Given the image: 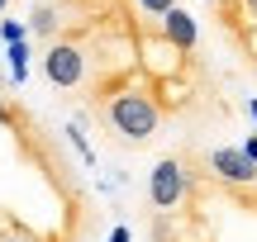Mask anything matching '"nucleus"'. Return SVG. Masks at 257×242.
Segmentation results:
<instances>
[{
	"label": "nucleus",
	"instance_id": "obj_10",
	"mask_svg": "<svg viewBox=\"0 0 257 242\" xmlns=\"http://www.w3.org/2000/svg\"><path fill=\"white\" fill-rule=\"evenodd\" d=\"M243 157H248V162H252V166H257V133H252V138H248V142H243Z\"/></svg>",
	"mask_w": 257,
	"mask_h": 242
},
{
	"label": "nucleus",
	"instance_id": "obj_7",
	"mask_svg": "<svg viewBox=\"0 0 257 242\" xmlns=\"http://www.w3.org/2000/svg\"><path fill=\"white\" fill-rule=\"evenodd\" d=\"M0 43H5V48L29 43V24H19V19H0Z\"/></svg>",
	"mask_w": 257,
	"mask_h": 242
},
{
	"label": "nucleus",
	"instance_id": "obj_3",
	"mask_svg": "<svg viewBox=\"0 0 257 242\" xmlns=\"http://www.w3.org/2000/svg\"><path fill=\"white\" fill-rule=\"evenodd\" d=\"M43 76L57 86V90H72V86H81L86 76V52L76 43H53L43 52Z\"/></svg>",
	"mask_w": 257,
	"mask_h": 242
},
{
	"label": "nucleus",
	"instance_id": "obj_1",
	"mask_svg": "<svg viewBox=\"0 0 257 242\" xmlns=\"http://www.w3.org/2000/svg\"><path fill=\"white\" fill-rule=\"evenodd\" d=\"M105 114H110L114 133H124L128 142H148V138H157V128H162V110H157V100L148 90H119Z\"/></svg>",
	"mask_w": 257,
	"mask_h": 242
},
{
	"label": "nucleus",
	"instance_id": "obj_12",
	"mask_svg": "<svg viewBox=\"0 0 257 242\" xmlns=\"http://www.w3.org/2000/svg\"><path fill=\"white\" fill-rule=\"evenodd\" d=\"M128 238H134V233H128V228L119 224V228H114V233H110V238H105V242H128Z\"/></svg>",
	"mask_w": 257,
	"mask_h": 242
},
{
	"label": "nucleus",
	"instance_id": "obj_15",
	"mask_svg": "<svg viewBox=\"0 0 257 242\" xmlns=\"http://www.w3.org/2000/svg\"><path fill=\"white\" fill-rule=\"evenodd\" d=\"M205 5H210V10H224V5H229V0H205Z\"/></svg>",
	"mask_w": 257,
	"mask_h": 242
},
{
	"label": "nucleus",
	"instance_id": "obj_16",
	"mask_svg": "<svg viewBox=\"0 0 257 242\" xmlns=\"http://www.w3.org/2000/svg\"><path fill=\"white\" fill-rule=\"evenodd\" d=\"M5 10H10V0H0V14H5Z\"/></svg>",
	"mask_w": 257,
	"mask_h": 242
},
{
	"label": "nucleus",
	"instance_id": "obj_13",
	"mask_svg": "<svg viewBox=\"0 0 257 242\" xmlns=\"http://www.w3.org/2000/svg\"><path fill=\"white\" fill-rule=\"evenodd\" d=\"M0 242H34L29 233H0Z\"/></svg>",
	"mask_w": 257,
	"mask_h": 242
},
{
	"label": "nucleus",
	"instance_id": "obj_4",
	"mask_svg": "<svg viewBox=\"0 0 257 242\" xmlns=\"http://www.w3.org/2000/svg\"><path fill=\"white\" fill-rule=\"evenodd\" d=\"M210 176L224 180V186H238V190L257 186V166L243 157V148H214L210 152Z\"/></svg>",
	"mask_w": 257,
	"mask_h": 242
},
{
	"label": "nucleus",
	"instance_id": "obj_2",
	"mask_svg": "<svg viewBox=\"0 0 257 242\" xmlns=\"http://www.w3.org/2000/svg\"><path fill=\"white\" fill-rule=\"evenodd\" d=\"M186 195H191V171H186L181 157H162L153 166V176H148V204L157 209V214H172V209L186 204Z\"/></svg>",
	"mask_w": 257,
	"mask_h": 242
},
{
	"label": "nucleus",
	"instance_id": "obj_17",
	"mask_svg": "<svg viewBox=\"0 0 257 242\" xmlns=\"http://www.w3.org/2000/svg\"><path fill=\"white\" fill-rule=\"evenodd\" d=\"M0 57H5V48H0Z\"/></svg>",
	"mask_w": 257,
	"mask_h": 242
},
{
	"label": "nucleus",
	"instance_id": "obj_11",
	"mask_svg": "<svg viewBox=\"0 0 257 242\" xmlns=\"http://www.w3.org/2000/svg\"><path fill=\"white\" fill-rule=\"evenodd\" d=\"M10 124H15V110H10V104L0 100V128H10Z\"/></svg>",
	"mask_w": 257,
	"mask_h": 242
},
{
	"label": "nucleus",
	"instance_id": "obj_6",
	"mask_svg": "<svg viewBox=\"0 0 257 242\" xmlns=\"http://www.w3.org/2000/svg\"><path fill=\"white\" fill-rule=\"evenodd\" d=\"M29 34L53 38V34H57V10H53V5H38L34 14H29Z\"/></svg>",
	"mask_w": 257,
	"mask_h": 242
},
{
	"label": "nucleus",
	"instance_id": "obj_5",
	"mask_svg": "<svg viewBox=\"0 0 257 242\" xmlns=\"http://www.w3.org/2000/svg\"><path fill=\"white\" fill-rule=\"evenodd\" d=\"M162 38L176 48V52H195V43H200V28H195V19L186 14L181 5H176V10H167V14H162Z\"/></svg>",
	"mask_w": 257,
	"mask_h": 242
},
{
	"label": "nucleus",
	"instance_id": "obj_14",
	"mask_svg": "<svg viewBox=\"0 0 257 242\" xmlns=\"http://www.w3.org/2000/svg\"><path fill=\"white\" fill-rule=\"evenodd\" d=\"M248 114H252V124H257V95H252V100H248Z\"/></svg>",
	"mask_w": 257,
	"mask_h": 242
},
{
	"label": "nucleus",
	"instance_id": "obj_9",
	"mask_svg": "<svg viewBox=\"0 0 257 242\" xmlns=\"http://www.w3.org/2000/svg\"><path fill=\"white\" fill-rule=\"evenodd\" d=\"M138 5H143L148 14H157V19H162L167 10H176V0H138Z\"/></svg>",
	"mask_w": 257,
	"mask_h": 242
},
{
	"label": "nucleus",
	"instance_id": "obj_8",
	"mask_svg": "<svg viewBox=\"0 0 257 242\" xmlns=\"http://www.w3.org/2000/svg\"><path fill=\"white\" fill-rule=\"evenodd\" d=\"M67 138H72V148L81 152V162H86V166H95V152L86 148V138H81V128H67Z\"/></svg>",
	"mask_w": 257,
	"mask_h": 242
}]
</instances>
